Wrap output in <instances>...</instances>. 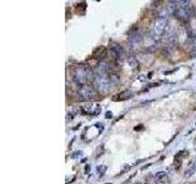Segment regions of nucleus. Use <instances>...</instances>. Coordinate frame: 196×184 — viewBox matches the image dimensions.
<instances>
[{
	"instance_id": "nucleus-1",
	"label": "nucleus",
	"mask_w": 196,
	"mask_h": 184,
	"mask_svg": "<svg viewBox=\"0 0 196 184\" xmlns=\"http://www.w3.org/2000/svg\"><path fill=\"white\" fill-rule=\"evenodd\" d=\"M94 72L87 65H80L77 66L72 72V80L76 85L79 86H86L89 82H93L94 80Z\"/></svg>"
},
{
	"instance_id": "nucleus-2",
	"label": "nucleus",
	"mask_w": 196,
	"mask_h": 184,
	"mask_svg": "<svg viewBox=\"0 0 196 184\" xmlns=\"http://www.w3.org/2000/svg\"><path fill=\"white\" fill-rule=\"evenodd\" d=\"M194 8L190 1H177V10L174 12L175 16L180 21H187L194 15Z\"/></svg>"
},
{
	"instance_id": "nucleus-3",
	"label": "nucleus",
	"mask_w": 196,
	"mask_h": 184,
	"mask_svg": "<svg viewBox=\"0 0 196 184\" xmlns=\"http://www.w3.org/2000/svg\"><path fill=\"white\" fill-rule=\"evenodd\" d=\"M111 84L113 81L109 76H96L93 80V87L101 93H107L111 88Z\"/></svg>"
},
{
	"instance_id": "nucleus-4",
	"label": "nucleus",
	"mask_w": 196,
	"mask_h": 184,
	"mask_svg": "<svg viewBox=\"0 0 196 184\" xmlns=\"http://www.w3.org/2000/svg\"><path fill=\"white\" fill-rule=\"evenodd\" d=\"M98 91L93 87V85L82 86L77 90V97L81 101H92L97 97Z\"/></svg>"
},
{
	"instance_id": "nucleus-5",
	"label": "nucleus",
	"mask_w": 196,
	"mask_h": 184,
	"mask_svg": "<svg viewBox=\"0 0 196 184\" xmlns=\"http://www.w3.org/2000/svg\"><path fill=\"white\" fill-rule=\"evenodd\" d=\"M165 27H167V20L160 18V17L157 18L152 25V30H151L152 38H157V37L162 36L164 33V31H165Z\"/></svg>"
},
{
	"instance_id": "nucleus-6",
	"label": "nucleus",
	"mask_w": 196,
	"mask_h": 184,
	"mask_svg": "<svg viewBox=\"0 0 196 184\" xmlns=\"http://www.w3.org/2000/svg\"><path fill=\"white\" fill-rule=\"evenodd\" d=\"M109 53H110V55L113 57L114 59H119L121 57V54L124 53V49L121 48L120 44L113 43V44H110V47H109Z\"/></svg>"
},
{
	"instance_id": "nucleus-7",
	"label": "nucleus",
	"mask_w": 196,
	"mask_h": 184,
	"mask_svg": "<svg viewBox=\"0 0 196 184\" xmlns=\"http://www.w3.org/2000/svg\"><path fill=\"white\" fill-rule=\"evenodd\" d=\"M131 96H132V94H131L130 91H124V92H121L120 94H119L118 97H114V101H124V99L130 98Z\"/></svg>"
},
{
	"instance_id": "nucleus-8",
	"label": "nucleus",
	"mask_w": 196,
	"mask_h": 184,
	"mask_svg": "<svg viewBox=\"0 0 196 184\" xmlns=\"http://www.w3.org/2000/svg\"><path fill=\"white\" fill-rule=\"evenodd\" d=\"M195 172H196V162L194 163V165H192V166H191L190 168L187 169V171L185 172V174H184V175H185L186 178H187V177H191V175H192V174H194Z\"/></svg>"
},
{
	"instance_id": "nucleus-9",
	"label": "nucleus",
	"mask_w": 196,
	"mask_h": 184,
	"mask_svg": "<svg viewBox=\"0 0 196 184\" xmlns=\"http://www.w3.org/2000/svg\"><path fill=\"white\" fill-rule=\"evenodd\" d=\"M128 63L130 64L131 67H136L138 65V61H137V59L135 57H129L128 58Z\"/></svg>"
},
{
	"instance_id": "nucleus-10",
	"label": "nucleus",
	"mask_w": 196,
	"mask_h": 184,
	"mask_svg": "<svg viewBox=\"0 0 196 184\" xmlns=\"http://www.w3.org/2000/svg\"><path fill=\"white\" fill-rule=\"evenodd\" d=\"M187 44L194 48V50H196V36H192V37H189V40H187Z\"/></svg>"
},
{
	"instance_id": "nucleus-11",
	"label": "nucleus",
	"mask_w": 196,
	"mask_h": 184,
	"mask_svg": "<svg viewBox=\"0 0 196 184\" xmlns=\"http://www.w3.org/2000/svg\"><path fill=\"white\" fill-rule=\"evenodd\" d=\"M164 178H167V172H159L156 174V180L157 182H162Z\"/></svg>"
},
{
	"instance_id": "nucleus-12",
	"label": "nucleus",
	"mask_w": 196,
	"mask_h": 184,
	"mask_svg": "<svg viewBox=\"0 0 196 184\" xmlns=\"http://www.w3.org/2000/svg\"><path fill=\"white\" fill-rule=\"evenodd\" d=\"M104 171H106V166H99L97 168V172H99V175H103Z\"/></svg>"
},
{
	"instance_id": "nucleus-13",
	"label": "nucleus",
	"mask_w": 196,
	"mask_h": 184,
	"mask_svg": "<svg viewBox=\"0 0 196 184\" xmlns=\"http://www.w3.org/2000/svg\"><path fill=\"white\" fill-rule=\"evenodd\" d=\"M111 117H113V115H111V112H107V114H106V118H111Z\"/></svg>"
},
{
	"instance_id": "nucleus-14",
	"label": "nucleus",
	"mask_w": 196,
	"mask_h": 184,
	"mask_svg": "<svg viewBox=\"0 0 196 184\" xmlns=\"http://www.w3.org/2000/svg\"><path fill=\"white\" fill-rule=\"evenodd\" d=\"M77 156H81V151H79V153H74L72 157H77Z\"/></svg>"
},
{
	"instance_id": "nucleus-15",
	"label": "nucleus",
	"mask_w": 196,
	"mask_h": 184,
	"mask_svg": "<svg viewBox=\"0 0 196 184\" xmlns=\"http://www.w3.org/2000/svg\"><path fill=\"white\" fill-rule=\"evenodd\" d=\"M89 172V166L88 167H86V173H88Z\"/></svg>"
},
{
	"instance_id": "nucleus-16",
	"label": "nucleus",
	"mask_w": 196,
	"mask_h": 184,
	"mask_svg": "<svg viewBox=\"0 0 196 184\" xmlns=\"http://www.w3.org/2000/svg\"><path fill=\"white\" fill-rule=\"evenodd\" d=\"M109 184H110V183H109Z\"/></svg>"
}]
</instances>
